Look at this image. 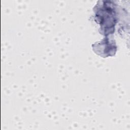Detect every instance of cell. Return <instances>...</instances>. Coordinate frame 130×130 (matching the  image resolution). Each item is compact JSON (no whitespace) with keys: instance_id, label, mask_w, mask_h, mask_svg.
<instances>
[{"instance_id":"6da1fadb","label":"cell","mask_w":130,"mask_h":130,"mask_svg":"<svg viewBox=\"0 0 130 130\" xmlns=\"http://www.w3.org/2000/svg\"><path fill=\"white\" fill-rule=\"evenodd\" d=\"M102 5H98L95 12L96 21L101 25L103 34L107 35L113 33L116 22V13L113 5L108 1H103Z\"/></svg>"}]
</instances>
